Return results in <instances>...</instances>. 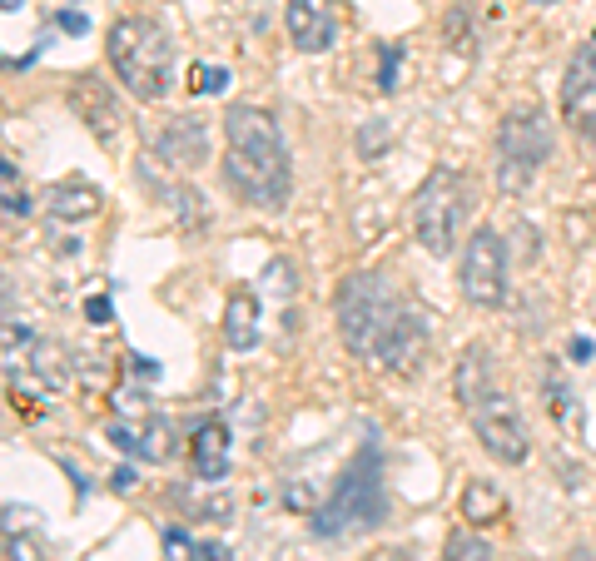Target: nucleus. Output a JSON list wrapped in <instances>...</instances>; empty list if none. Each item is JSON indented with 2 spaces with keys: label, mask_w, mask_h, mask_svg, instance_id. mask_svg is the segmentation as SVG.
<instances>
[{
  "label": "nucleus",
  "mask_w": 596,
  "mask_h": 561,
  "mask_svg": "<svg viewBox=\"0 0 596 561\" xmlns=\"http://www.w3.org/2000/svg\"><path fill=\"white\" fill-rule=\"evenodd\" d=\"M130 487H135V472L120 467V472H115V492H130Z\"/></svg>",
  "instance_id": "nucleus-33"
},
{
  "label": "nucleus",
  "mask_w": 596,
  "mask_h": 561,
  "mask_svg": "<svg viewBox=\"0 0 596 561\" xmlns=\"http://www.w3.org/2000/svg\"><path fill=\"white\" fill-rule=\"evenodd\" d=\"M224 184L239 204L279 214L294 194V164L284 130L259 105H229L224 110Z\"/></svg>",
  "instance_id": "nucleus-1"
},
{
  "label": "nucleus",
  "mask_w": 596,
  "mask_h": 561,
  "mask_svg": "<svg viewBox=\"0 0 596 561\" xmlns=\"http://www.w3.org/2000/svg\"><path fill=\"white\" fill-rule=\"evenodd\" d=\"M60 30H70V35H85V30H90V20H85L80 10H65V15H60Z\"/></svg>",
  "instance_id": "nucleus-29"
},
{
  "label": "nucleus",
  "mask_w": 596,
  "mask_h": 561,
  "mask_svg": "<svg viewBox=\"0 0 596 561\" xmlns=\"http://www.w3.org/2000/svg\"><path fill=\"white\" fill-rule=\"evenodd\" d=\"M403 313H408V303L398 298V288L383 279V274H353L333 293L338 333H343L348 353L363 358V363H383V353H388Z\"/></svg>",
  "instance_id": "nucleus-2"
},
{
  "label": "nucleus",
  "mask_w": 596,
  "mask_h": 561,
  "mask_svg": "<svg viewBox=\"0 0 596 561\" xmlns=\"http://www.w3.org/2000/svg\"><path fill=\"white\" fill-rule=\"evenodd\" d=\"M70 110H75V120H80L95 140L110 144L120 135V100H115V90H110L105 80L80 75V80L70 85Z\"/></svg>",
  "instance_id": "nucleus-11"
},
{
  "label": "nucleus",
  "mask_w": 596,
  "mask_h": 561,
  "mask_svg": "<svg viewBox=\"0 0 596 561\" xmlns=\"http://www.w3.org/2000/svg\"><path fill=\"white\" fill-rule=\"evenodd\" d=\"M542 383H547V408H552V418L562 422V427H582V403L572 398V388H567V378H562V368L557 363H547V373H542Z\"/></svg>",
  "instance_id": "nucleus-19"
},
{
  "label": "nucleus",
  "mask_w": 596,
  "mask_h": 561,
  "mask_svg": "<svg viewBox=\"0 0 596 561\" xmlns=\"http://www.w3.org/2000/svg\"><path fill=\"white\" fill-rule=\"evenodd\" d=\"M562 120L596 144V35L572 55L567 80H562Z\"/></svg>",
  "instance_id": "nucleus-10"
},
{
  "label": "nucleus",
  "mask_w": 596,
  "mask_h": 561,
  "mask_svg": "<svg viewBox=\"0 0 596 561\" xmlns=\"http://www.w3.org/2000/svg\"><path fill=\"white\" fill-rule=\"evenodd\" d=\"M0 5H5V10H20V0H0Z\"/></svg>",
  "instance_id": "nucleus-34"
},
{
  "label": "nucleus",
  "mask_w": 596,
  "mask_h": 561,
  "mask_svg": "<svg viewBox=\"0 0 596 561\" xmlns=\"http://www.w3.org/2000/svg\"><path fill=\"white\" fill-rule=\"evenodd\" d=\"M189 561H224V552H219V547H209V542H204V547H194V557Z\"/></svg>",
  "instance_id": "nucleus-32"
},
{
  "label": "nucleus",
  "mask_w": 596,
  "mask_h": 561,
  "mask_svg": "<svg viewBox=\"0 0 596 561\" xmlns=\"http://www.w3.org/2000/svg\"><path fill=\"white\" fill-rule=\"evenodd\" d=\"M502 492H497V482H487V477H472L467 487H462V517L472 522V527H487V522H497L502 517Z\"/></svg>",
  "instance_id": "nucleus-18"
},
{
  "label": "nucleus",
  "mask_w": 596,
  "mask_h": 561,
  "mask_svg": "<svg viewBox=\"0 0 596 561\" xmlns=\"http://www.w3.org/2000/svg\"><path fill=\"white\" fill-rule=\"evenodd\" d=\"M115 80L135 100H164L174 85V40L154 15H120L105 35Z\"/></svg>",
  "instance_id": "nucleus-3"
},
{
  "label": "nucleus",
  "mask_w": 596,
  "mask_h": 561,
  "mask_svg": "<svg viewBox=\"0 0 596 561\" xmlns=\"http://www.w3.org/2000/svg\"><path fill=\"white\" fill-rule=\"evenodd\" d=\"M164 552H169V561H179L189 552V537H184L179 527H164Z\"/></svg>",
  "instance_id": "nucleus-28"
},
{
  "label": "nucleus",
  "mask_w": 596,
  "mask_h": 561,
  "mask_svg": "<svg viewBox=\"0 0 596 561\" xmlns=\"http://www.w3.org/2000/svg\"><path fill=\"white\" fill-rule=\"evenodd\" d=\"M189 90H194V95H219V90H229V70L199 60V65L189 70Z\"/></svg>",
  "instance_id": "nucleus-23"
},
{
  "label": "nucleus",
  "mask_w": 596,
  "mask_h": 561,
  "mask_svg": "<svg viewBox=\"0 0 596 561\" xmlns=\"http://www.w3.org/2000/svg\"><path fill=\"white\" fill-rule=\"evenodd\" d=\"M388 517V492H383V462H378V447H363L338 487L328 492V502L313 507V537L318 542H348V537H363L373 527H383Z\"/></svg>",
  "instance_id": "nucleus-4"
},
{
  "label": "nucleus",
  "mask_w": 596,
  "mask_h": 561,
  "mask_svg": "<svg viewBox=\"0 0 596 561\" xmlns=\"http://www.w3.org/2000/svg\"><path fill=\"white\" fill-rule=\"evenodd\" d=\"M373 140L388 144V125H368L363 135H358V144H363V154H373Z\"/></svg>",
  "instance_id": "nucleus-30"
},
{
  "label": "nucleus",
  "mask_w": 596,
  "mask_h": 561,
  "mask_svg": "<svg viewBox=\"0 0 596 561\" xmlns=\"http://www.w3.org/2000/svg\"><path fill=\"white\" fill-rule=\"evenodd\" d=\"M467 418H472V432H477V442H482L487 457H497V462H507V467H517V462L532 457V432H527L517 403H512L502 388H497L487 403H477Z\"/></svg>",
  "instance_id": "nucleus-8"
},
{
  "label": "nucleus",
  "mask_w": 596,
  "mask_h": 561,
  "mask_svg": "<svg viewBox=\"0 0 596 561\" xmlns=\"http://www.w3.org/2000/svg\"><path fill=\"white\" fill-rule=\"evenodd\" d=\"M547 159H552V125L542 105H512L497 125V184L507 194H522Z\"/></svg>",
  "instance_id": "nucleus-6"
},
{
  "label": "nucleus",
  "mask_w": 596,
  "mask_h": 561,
  "mask_svg": "<svg viewBox=\"0 0 596 561\" xmlns=\"http://www.w3.org/2000/svg\"><path fill=\"white\" fill-rule=\"evenodd\" d=\"M447 561H492V547L477 532H452L447 537Z\"/></svg>",
  "instance_id": "nucleus-22"
},
{
  "label": "nucleus",
  "mask_w": 596,
  "mask_h": 561,
  "mask_svg": "<svg viewBox=\"0 0 596 561\" xmlns=\"http://www.w3.org/2000/svg\"><path fill=\"white\" fill-rule=\"evenodd\" d=\"M497 393V368H492V353L487 343H467L457 353V368H452V398L472 413L477 403H487Z\"/></svg>",
  "instance_id": "nucleus-14"
},
{
  "label": "nucleus",
  "mask_w": 596,
  "mask_h": 561,
  "mask_svg": "<svg viewBox=\"0 0 596 561\" xmlns=\"http://www.w3.org/2000/svg\"><path fill=\"white\" fill-rule=\"evenodd\" d=\"M224 343L234 353H249L259 348V298L249 288H234L229 303H224Z\"/></svg>",
  "instance_id": "nucleus-16"
},
{
  "label": "nucleus",
  "mask_w": 596,
  "mask_h": 561,
  "mask_svg": "<svg viewBox=\"0 0 596 561\" xmlns=\"http://www.w3.org/2000/svg\"><path fill=\"white\" fill-rule=\"evenodd\" d=\"M507 274H512V254H507V239L482 224L467 249H462V293L467 303L477 308H502L507 303Z\"/></svg>",
  "instance_id": "nucleus-7"
},
{
  "label": "nucleus",
  "mask_w": 596,
  "mask_h": 561,
  "mask_svg": "<svg viewBox=\"0 0 596 561\" xmlns=\"http://www.w3.org/2000/svg\"><path fill=\"white\" fill-rule=\"evenodd\" d=\"M398 60H403V45H383V75H378L383 90H398Z\"/></svg>",
  "instance_id": "nucleus-25"
},
{
  "label": "nucleus",
  "mask_w": 596,
  "mask_h": 561,
  "mask_svg": "<svg viewBox=\"0 0 596 561\" xmlns=\"http://www.w3.org/2000/svg\"><path fill=\"white\" fill-rule=\"evenodd\" d=\"M140 457L145 462H164L169 457V422L164 418H145V427H140Z\"/></svg>",
  "instance_id": "nucleus-21"
},
{
  "label": "nucleus",
  "mask_w": 596,
  "mask_h": 561,
  "mask_svg": "<svg viewBox=\"0 0 596 561\" xmlns=\"http://www.w3.org/2000/svg\"><path fill=\"white\" fill-rule=\"evenodd\" d=\"M189 462L199 472V482H224L229 477V427L224 422H204L189 442Z\"/></svg>",
  "instance_id": "nucleus-15"
},
{
  "label": "nucleus",
  "mask_w": 596,
  "mask_h": 561,
  "mask_svg": "<svg viewBox=\"0 0 596 561\" xmlns=\"http://www.w3.org/2000/svg\"><path fill=\"white\" fill-rule=\"evenodd\" d=\"M284 30L303 55H318L338 40V15L328 0H289L284 5Z\"/></svg>",
  "instance_id": "nucleus-12"
},
{
  "label": "nucleus",
  "mask_w": 596,
  "mask_h": 561,
  "mask_svg": "<svg viewBox=\"0 0 596 561\" xmlns=\"http://www.w3.org/2000/svg\"><path fill=\"white\" fill-rule=\"evenodd\" d=\"M209 154H214V130H209L204 115H174V120L154 135V159L169 164V169H179V174L204 169Z\"/></svg>",
  "instance_id": "nucleus-9"
},
{
  "label": "nucleus",
  "mask_w": 596,
  "mask_h": 561,
  "mask_svg": "<svg viewBox=\"0 0 596 561\" xmlns=\"http://www.w3.org/2000/svg\"><path fill=\"white\" fill-rule=\"evenodd\" d=\"M85 318H90L95 328H110V323H115V303H110V298H90V303H85Z\"/></svg>",
  "instance_id": "nucleus-26"
},
{
  "label": "nucleus",
  "mask_w": 596,
  "mask_h": 561,
  "mask_svg": "<svg viewBox=\"0 0 596 561\" xmlns=\"http://www.w3.org/2000/svg\"><path fill=\"white\" fill-rule=\"evenodd\" d=\"M467 209H472V184H467V174L438 164V169L418 184V194H413V234H418V244H423L428 254L447 259V254L457 249V229H462Z\"/></svg>",
  "instance_id": "nucleus-5"
},
{
  "label": "nucleus",
  "mask_w": 596,
  "mask_h": 561,
  "mask_svg": "<svg viewBox=\"0 0 596 561\" xmlns=\"http://www.w3.org/2000/svg\"><path fill=\"white\" fill-rule=\"evenodd\" d=\"M135 174H140L149 189H154V199H159L169 214H179V224H189V229H199V224H204V199H199V194L179 179V169H169V164L159 169V164H154V154H149V159H140V169H135Z\"/></svg>",
  "instance_id": "nucleus-13"
},
{
  "label": "nucleus",
  "mask_w": 596,
  "mask_h": 561,
  "mask_svg": "<svg viewBox=\"0 0 596 561\" xmlns=\"http://www.w3.org/2000/svg\"><path fill=\"white\" fill-rule=\"evenodd\" d=\"M592 353H596V343L587 333H577V338L567 343V358H572V363H592Z\"/></svg>",
  "instance_id": "nucleus-27"
},
{
  "label": "nucleus",
  "mask_w": 596,
  "mask_h": 561,
  "mask_svg": "<svg viewBox=\"0 0 596 561\" xmlns=\"http://www.w3.org/2000/svg\"><path fill=\"white\" fill-rule=\"evenodd\" d=\"M105 209V194L95 189V184H85V179H70V184H55L50 189V219L60 224H80V219H95Z\"/></svg>",
  "instance_id": "nucleus-17"
},
{
  "label": "nucleus",
  "mask_w": 596,
  "mask_h": 561,
  "mask_svg": "<svg viewBox=\"0 0 596 561\" xmlns=\"http://www.w3.org/2000/svg\"><path fill=\"white\" fill-rule=\"evenodd\" d=\"M10 561H40V557H35V547H30V542L10 537Z\"/></svg>",
  "instance_id": "nucleus-31"
},
{
  "label": "nucleus",
  "mask_w": 596,
  "mask_h": 561,
  "mask_svg": "<svg viewBox=\"0 0 596 561\" xmlns=\"http://www.w3.org/2000/svg\"><path fill=\"white\" fill-rule=\"evenodd\" d=\"M0 189H5V219H25L35 209L25 184H20V174H15V159H0Z\"/></svg>",
  "instance_id": "nucleus-20"
},
{
  "label": "nucleus",
  "mask_w": 596,
  "mask_h": 561,
  "mask_svg": "<svg viewBox=\"0 0 596 561\" xmlns=\"http://www.w3.org/2000/svg\"><path fill=\"white\" fill-rule=\"evenodd\" d=\"M30 363H35V373L45 378V388H60V383H65V358H60L50 343H35V358H30Z\"/></svg>",
  "instance_id": "nucleus-24"
}]
</instances>
